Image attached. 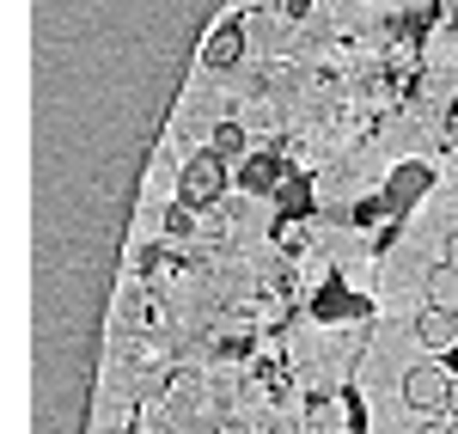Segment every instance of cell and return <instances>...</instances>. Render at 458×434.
<instances>
[{
	"mask_svg": "<svg viewBox=\"0 0 458 434\" xmlns=\"http://www.w3.org/2000/svg\"><path fill=\"white\" fill-rule=\"evenodd\" d=\"M220 183H226V166H220V153H196L183 172H177V196H183V208H208L214 196H220Z\"/></svg>",
	"mask_w": 458,
	"mask_h": 434,
	"instance_id": "obj_2",
	"label": "cell"
},
{
	"mask_svg": "<svg viewBox=\"0 0 458 434\" xmlns=\"http://www.w3.org/2000/svg\"><path fill=\"white\" fill-rule=\"evenodd\" d=\"M428 306L458 312V269H453V263H434V269H428Z\"/></svg>",
	"mask_w": 458,
	"mask_h": 434,
	"instance_id": "obj_5",
	"label": "cell"
},
{
	"mask_svg": "<svg viewBox=\"0 0 458 434\" xmlns=\"http://www.w3.org/2000/svg\"><path fill=\"white\" fill-rule=\"evenodd\" d=\"M416 434H453V416H422V429Z\"/></svg>",
	"mask_w": 458,
	"mask_h": 434,
	"instance_id": "obj_7",
	"label": "cell"
},
{
	"mask_svg": "<svg viewBox=\"0 0 458 434\" xmlns=\"http://www.w3.org/2000/svg\"><path fill=\"white\" fill-rule=\"evenodd\" d=\"M446 263H453V269H458V233H453V239H446Z\"/></svg>",
	"mask_w": 458,
	"mask_h": 434,
	"instance_id": "obj_10",
	"label": "cell"
},
{
	"mask_svg": "<svg viewBox=\"0 0 458 434\" xmlns=\"http://www.w3.org/2000/svg\"><path fill=\"white\" fill-rule=\"evenodd\" d=\"M416 343H422L428 355H453L458 349V312H446V306H422V312H416Z\"/></svg>",
	"mask_w": 458,
	"mask_h": 434,
	"instance_id": "obj_3",
	"label": "cell"
},
{
	"mask_svg": "<svg viewBox=\"0 0 458 434\" xmlns=\"http://www.w3.org/2000/svg\"><path fill=\"white\" fill-rule=\"evenodd\" d=\"M239 49H245V31H239V25H220V31L208 37V49H202V62H208L214 73H226L239 62Z\"/></svg>",
	"mask_w": 458,
	"mask_h": 434,
	"instance_id": "obj_4",
	"label": "cell"
},
{
	"mask_svg": "<svg viewBox=\"0 0 458 434\" xmlns=\"http://www.w3.org/2000/svg\"><path fill=\"white\" fill-rule=\"evenodd\" d=\"M214 153H220V159H226V153H245V129H239V123H220V129H214Z\"/></svg>",
	"mask_w": 458,
	"mask_h": 434,
	"instance_id": "obj_6",
	"label": "cell"
},
{
	"mask_svg": "<svg viewBox=\"0 0 458 434\" xmlns=\"http://www.w3.org/2000/svg\"><path fill=\"white\" fill-rule=\"evenodd\" d=\"M453 367L446 362H416L403 373V404L416 410V416H446V392H453Z\"/></svg>",
	"mask_w": 458,
	"mask_h": 434,
	"instance_id": "obj_1",
	"label": "cell"
},
{
	"mask_svg": "<svg viewBox=\"0 0 458 434\" xmlns=\"http://www.w3.org/2000/svg\"><path fill=\"white\" fill-rule=\"evenodd\" d=\"M446 416L458 422V379H453V392H446Z\"/></svg>",
	"mask_w": 458,
	"mask_h": 434,
	"instance_id": "obj_9",
	"label": "cell"
},
{
	"mask_svg": "<svg viewBox=\"0 0 458 434\" xmlns=\"http://www.w3.org/2000/svg\"><path fill=\"white\" fill-rule=\"evenodd\" d=\"M453 434H458V422H453Z\"/></svg>",
	"mask_w": 458,
	"mask_h": 434,
	"instance_id": "obj_11",
	"label": "cell"
},
{
	"mask_svg": "<svg viewBox=\"0 0 458 434\" xmlns=\"http://www.w3.org/2000/svg\"><path fill=\"white\" fill-rule=\"evenodd\" d=\"M165 233H190V208H172L165 215Z\"/></svg>",
	"mask_w": 458,
	"mask_h": 434,
	"instance_id": "obj_8",
	"label": "cell"
}]
</instances>
